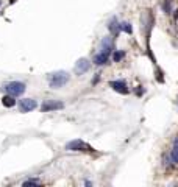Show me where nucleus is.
Returning a JSON list of instances; mask_svg holds the SVG:
<instances>
[{"label": "nucleus", "mask_w": 178, "mask_h": 187, "mask_svg": "<svg viewBox=\"0 0 178 187\" xmlns=\"http://www.w3.org/2000/svg\"><path fill=\"white\" fill-rule=\"evenodd\" d=\"M28 184H39V181H35V179H31V181H27L25 186H28Z\"/></svg>", "instance_id": "16"}, {"label": "nucleus", "mask_w": 178, "mask_h": 187, "mask_svg": "<svg viewBox=\"0 0 178 187\" xmlns=\"http://www.w3.org/2000/svg\"><path fill=\"white\" fill-rule=\"evenodd\" d=\"M38 105H36V101L35 100H31V98H25L20 101V111L22 112H28V111H33Z\"/></svg>", "instance_id": "8"}, {"label": "nucleus", "mask_w": 178, "mask_h": 187, "mask_svg": "<svg viewBox=\"0 0 178 187\" xmlns=\"http://www.w3.org/2000/svg\"><path fill=\"white\" fill-rule=\"evenodd\" d=\"M122 30H124L125 33H133V27H131V24H128V22H124L122 24Z\"/></svg>", "instance_id": "15"}, {"label": "nucleus", "mask_w": 178, "mask_h": 187, "mask_svg": "<svg viewBox=\"0 0 178 187\" xmlns=\"http://www.w3.org/2000/svg\"><path fill=\"white\" fill-rule=\"evenodd\" d=\"M125 58V52H122V50H116L114 53H113V59L116 61V62H119V61H122V59H124Z\"/></svg>", "instance_id": "13"}, {"label": "nucleus", "mask_w": 178, "mask_h": 187, "mask_svg": "<svg viewBox=\"0 0 178 187\" xmlns=\"http://www.w3.org/2000/svg\"><path fill=\"white\" fill-rule=\"evenodd\" d=\"M108 28H109V31H111L113 34H119V31L122 30V24H119L117 19L113 17L111 22H109V25H108Z\"/></svg>", "instance_id": "9"}, {"label": "nucleus", "mask_w": 178, "mask_h": 187, "mask_svg": "<svg viewBox=\"0 0 178 187\" xmlns=\"http://www.w3.org/2000/svg\"><path fill=\"white\" fill-rule=\"evenodd\" d=\"M5 91L8 92L10 95L16 97V95L24 94V91H25V84H24V83H19V81H13V83H10V84H6V86H5Z\"/></svg>", "instance_id": "2"}, {"label": "nucleus", "mask_w": 178, "mask_h": 187, "mask_svg": "<svg viewBox=\"0 0 178 187\" xmlns=\"http://www.w3.org/2000/svg\"><path fill=\"white\" fill-rule=\"evenodd\" d=\"M109 86H111L116 92H119V94H128L130 91H128V87H127V83L124 81V80H117V81H111L109 83Z\"/></svg>", "instance_id": "5"}, {"label": "nucleus", "mask_w": 178, "mask_h": 187, "mask_svg": "<svg viewBox=\"0 0 178 187\" xmlns=\"http://www.w3.org/2000/svg\"><path fill=\"white\" fill-rule=\"evenodd\" d=\"M3 105H5L6 108H11V106H14V105H16V101H14V98H13V95H6V97H3Z\"/></svg>", "instance_id": "12"}, {"label": "nucleus", "mask_w": 178, "mask_h": 187, "mask_svg": "<svg viewBox=\"0 0 178 187\" xmlns=\"http://www.w3.org/2000/svg\"><path fill=\"white\" fill-rule=\"evenodd\" d=\"M108 62V53H99V55H95V58H94V64H97V66H103Z\"/></svg>", "instance_id": "10"}, {"label": "nucleus", "mask_w": 178, "mask_h": 187, "mask_svg": "<svg viewBox=\"0 0 178 187\" xmlns=\"http://www.w3.org/2000/svg\"><path fill=\"white\" fill-rule=\"evenodd\" d=\"M89 67H91V62H89L86 58H81L77 61V64H75V73L77 75H83L85 72L89 70Z\"/></svg>", "instance_id": "4"}, {"label": "nucleus", "mask_w": 178, "mask_h": 187, "mask_svg": "<svg viewBox=\"0 0 178 187\" xmlns=\"http://www.w3.org/2000/svg\"><path fill=\"white\" fill-rule=\"evenodd\" d=\"M64 103L61 101H45L42 106H41V111L42 112H49V111H56V109H63Z\"/></svg>", "instance_id": "6"}, {"label": "nucleus", "mask_w": 178, "mask_h": 187, "mask_svg": "<svg viewBox=\"0 0 178 187\" xmlns=\"http://www.w3.org/2000/svg\"><path fill=\"white\" fill-rule=\"evenodd\" d=\"M170 159H172L174 164H178V137H175V140H174V147H172V151H170Z\"/></svg>", "instance_id": "11"}, {"label": "nucleus", "mask_w": 178, "mask_h": 187, "mask_svg": "<svg viewBox=\"0 0 178 187\" xmlns=\"http://www.w3.org/2000/svg\"><path fill=\"white\" fill-rule=\"evenodd\" d=\"M69 81V73L67 72H55L49 77V83L52 87H61Z\"/></svg>", "instance_id": "1"}, {"label": "nucleus", "mask_w": 178, "mask_h": 187, "mask_svg": "<svg viewBox=\"0 0 178 187\" xmlns=\"http://www.w3.org/2000/svg\"><path fill=\"white\" fill-rule=\"evenodd\" d=\"M162 11H164V13H170V11H172V3H170V0H164Z\"/></svg>", "instance_id": "14"}, {"label": "nucleus", "mask_w": 178, "mask_h": 187, "mask_svg": "<svg viewBox=\"0 0 178 187\" xmlns=\"http://www.w3.org/2000/svg\"><path fill=\"white\" fill-rule=\"evenodd\" d=\"M113 48H114V42H113L111 38H103V39H102V42H100V50L102 52L109 55L113 52Z\"/></svg>", "instance_id": "7"}, {"label": "nucleus", "mask_w": 178, "mask_h": 187, "mask_svg": "<svg viewBox=\"0 0 178 187\" xmlns=\"http://www.w3.org/2000/svg\"><path fill=\"white\" fill-rule=\"evenodd\" d=\"M66 148H67V150H70V151H92V148L89 147L86 142L80 140V139L69 142V143L66 145Z\"/></svg>", "instance_id": "3"}]
</instances>
